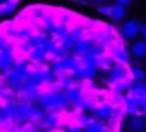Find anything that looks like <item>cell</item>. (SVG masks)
<instances>
[{
	"label": "cell",
	"instance_id": "7c38bea8",
	"mask_svg": "<svg viewBox=\"0 0 146 132\" xmlns=\"http://www.w3.org/2000/svg\"><path fill=\"white\" fill-rule=\"evenodd\" d=\"M0 16H2V9H0Z\"/></svg>",
	"mask_w": 146,
	"mask_h": 132
},
{
	"label": "cell",
	"instance_id": "30bf717a",
	"mask_svg": "<svg viewBox=\"0 0 146 132\" xmlns=\"http://www.w3.org/2000/svg\"><path fill=\"white\" fill-rule=\"evenodd\" d=\"M95 2H103V0H95Z\"/></svg>",
	"mask_w": 146,
	"mask_h": 132
},
{
	"label": "cell",
	"instance_id": "5b68a950",
	"mask_svg": "<svg viewBox=\"0 0 146 132\" xmlns=\"http://www.w3.org/2000/svg\"><path fill=\"white\" fill-rule=\"evenodd\" d=\"M146 129V122L141 118V117H134L132 122H131V130L132 132H141Z\"/></svg>",
	"mask_w": 146,
	"mask_h": 132
},
{
	"label": "cell",
	"instance_id": "8992f818",
	"mask_svg": "<svg viewBox=\"0 0 146 132\" xmlns=\"http://www.w3.org/2000/svg\"><path fill=\"white\" fill-rule=\"evenodd\" d=\"M131 74H132L134 79H143V77H144V71L139 69V67H132V69H131Z\"/></svg>",
	"mask_w": 146,
	"mask_h": 132
},
{
	"label": "cell",
	"instance_id": "ba28073f",
	"mask_svg": "<svg viewBox=\"0 0 146 132\" xmlns=\"http://www.w3.org/2000/svg\"><path fill=\"white\" fill-rule=\"evenodd\" d=\"M117 4H119V5H124V7H125V5H129V4H131V0H117Z\"/></svg>",
	"mask_w": 146,
	"mask_h": 132
},
{
	"label": "cell",
	"instance_id": "8fae6325",
	"mask_svg": "<svg viewBox=\"0 0 146 132\" xmlns=\"http://www.w3.org/2000/svg\"><path fill=\"white\" fill-rule=\"evenodd\" d=\"M144 93H146V84H144Z\"/></svg>",
	"mask_w": 146,
	"mask_h": 132
},
{
	"label": "cell",
	"instance_id": "6da1fadb",
	"mask_svg": "<svg viewBox=\"0 0 146 132\" xmlns=\"http://www.w3.org/2000/svg\"><path fill=\"white\" fill-rule=\"evenodd\" d=\"M139 31H141V24H139L136 19L127 21V22L124 24V28H122V34H124V38H127V40H131V38L137 36V34H139Z\"/></svg>",
	"mask_w": 146,
	"mask_h": 132
},
{
	"label": "cell",
	"instance_id": "9c48e42d",
	"mask_svg": "<svg viewBox=\"0 0 146 132\" xmlns=\"http://www.w3.org/2000/svg\"><path fill=\"white\" fill-rule=\"evenodd\" d=\"M143 33V36H144V41H146V31H141Z\"/></svg>",
	"mask_w": 146,
	"mask_h": 132
},
{
	"label": "cell",
	"instance_id": "277c9868",
	"mask_svg": "<svg viewBox=\"0 0 146 132\" xmlns=\"http://www.w3.org/2000/svg\"><path fill=\"white\" fill-rule=\"evenodd\" d=\"M16 5H17V0H5L4 4H0L2 14H5V16L12 14V12H14V9H16Z\"/></svg>",
	"mask_w": 146,
	"mask_h": 132
},
{
	"label": "cell",
	"instance_id": "52a82bcc",
	"mask_svg": "<svg viewBox=\"0 0 146 132\" xmlns=\"http://www.w3.org/2000/svg\"><path fill=\"white\" fill-rule=\"evenodd\" d=\"M98 11H100V14H103V16H110V12H112V5H107V7H100Z\"/></svg>",
	"mask_w": 146,
	"mask_h": 132
},
{
	"label": "cell",
	"instance_id": "3957f363",
	"mask_svg": "<svg viewBox=\"0 0 146 132\" xmlns=\"http://www.w3.org/2000/svg\"><path fill=\"white\" fill-rule=\"evenodd\" d=\"M132 55L134 57H146V41H137L132 45Z\"/></svg>",
	"mask_w": 146,
	"mask_h": 132
},
{
	"label": "cell",
	"instance_id": "7a4b0ae2",
	"mask_svg": "<svg viewBox=\"0 0 146 132\" xmlns=\"http://www.w3.org/2000/svg\"><path fill=\"white\" fill-rule=\"evenodd\" d=\"M124 14H125V7L124 5H119V4L112 5V12H110V19L112 21H120L124 17Z\"/></svg>",
	"mask_w": 146,
	"mask_h": 132
}]
</instances>
